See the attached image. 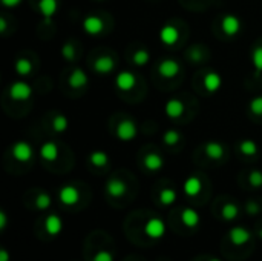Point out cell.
I'll return each instance as SVG.
<instances>
[{"label": "cell", "mask_w": 262, "mask_h": 261, "mask_svg": "<svg viewBox=\"0 0 262 261\" xmlns=\"http://www.w3.org/2000/svg\"><path fill=\"white\" fill-rule=\"evenodd\" d=\"M61 57L64 58V60H68V62H72V60H75V46L71 43V42H68V43H64L63 46H61Z\"/></svg>", "instance_id": "cell-34"}, {"label": "cell", "mask_w": 262, "mask_h": 261, "mask_svg": "<svg viewBox=\"0 0 262 261\" xmlns=\"http://www.w3.org/2000/svg\"><path fill=\"white\" fill-rule=\"evenodd\" d=\"M221 214H223V218H224L226 222H233V220H236L238 215H239V208H238L235 203H227V205H224Z\"/></svg>", "instance_id": "cell-26"}, {"label": "cell", "mask_w": 262, "mask_h": 261, "mask_svg": "<svg viewBox=\"0 0 262 261\" xmlns=\"http://www.w3.org/2000/svg\"><path fill=\"white\" fill-rule=\"evenodd\" d=\"M160 202L164 206H170L177 202V191L172 188H166L160 192Z\"/></svg>", "instance_id": "cell-28"}, {"label": "cell", "mask_w": 262, "mask_h": 261, "mask_svg": "<svg viewBox=\"0 0 262 261\" xmlns=\"http://www.w3.org/2000/svg\"><path fill=\"white\" fill-rule=\"evenodd\" d=\"M164 112L169 118H180L184 114V103L178 98H170L164 105Z\"/></svg>", "instance_id": "cell-17"}, {"label": "cell", "mask_w": 262, "mask_h": 261, "mask_svg": "<svg viewBox=\"0 0 262 261\" xmlns=\"http://www.w3.org/2000/svg\"><path fill=\"white\" fill-rule=\"evenodd\" d=\"M250 111L255 114V115H262V95H256L250 100V105H249Z\"/></svg>", "instance_id": "cell-35"}, {"label": "cell", "mask_w": 262, "mask_h": 261, "mask_svg": "<svg viewBox=\"0 0 262 261\" xmlns=\"http://www.w3.org/2000/svg\"><path fill=\"white\" fill-rule=\"evenodd\" d=\"M104 29V23L98 15H88L83 20V31L89 35H98Z\"/></svg>", "instance_id": "cell-9"}, {"label": "cell", "mask_w": 262, "mask_h": 261, "mask_svg": "<svg viewBox=\"0 0 262 261\" xmlns=\"http://www.w3.org/2000/svg\"><path fill=\"white\" fill-rule=\"evenodd\" d=\"M144 166H146L147 171L157 172V171L163 169V166H164V158H163L160 154H157V152H150V154H147V155L144 157Z\"/></svg>", "instance_id": "cell-20"}, {"label": "cell", "mask_w": 262, "mask_h": 261, "mask_svg": "<svg viewBox=\"0 0 262 261\" xmlns=\"http://www.w3.org/2000/svg\"><path fill=\"white\" fill-rule=\"evenodd\" d=\"M246 209H247V212H249L250 215H256V214L259 212V205H258L256 202H249V203L246 205Z\"/></svg>", "instance_id": "cell-38"}, {"label": "cell", "mask_w": 262, "mask_h": 261, "mask_svg": "<svg viewBox=\"0 0 262 261\" xmlns=\"http://www.w3.org/2000/svg\"><path fill=\"white\" fill-rule=\"evenodd\" d=\"M11 152H12L14 158L20 163H26V162L32 160V157H34V148L25 140L15 142L11 148Z\"/></svg>", "instance_id": "cell-3"}, {"label": "cell", "mask_w": 262, "mask_h": 261, "mask_svg": "<svg viewBox=\"0 0 262 261\" xmlns=\"http://www.w3.org/2000/svg\"><path fill=\"white\" fill-rule=\"evenodd\" d=\"M261 238H262V229H261Z\"/></svg>", "instance_id": "cell-45"}, {"label": "cell", "mask_w": 262, "mask_h": 261, "mask_svg": "<svg viewBox=\"0 0 262 261\" xmlns=\"http://www.w3.org/2000/svg\"><path fill=\"white\" fill-rule=\"evenodd\" d=\"M149 60H150V54H149L147 49H138V51L134 54V57H132V62H134V65H137V66H144V65L149 63Z\"/></svg>", "instance_id": "cell-31"}, {"label": "cell", "mask_w": 262, "mask_h": 261, "mask_svg": "<svg viewBox=\"0 0 262 261\" xmlns=\"http://www.w3.org/2000/svg\"><path fill=\"white\" fill-rule=\"evenodd\" d=\"M68 128H69V120H68L66 115L58 114V115L54 117V120H52V129H54L55 132L61 134V132H64Z\"/></svg>", "instance_id": "cell-27"}, {"label": "cell", "mask_w": 262, "mask_h": 261, "mask_svg": "<svg viewBox=\"0 0 262 261\" xmlns=\"http://www.w3.org/2000/svg\"><path fill=\"white\" fill-rule=\"evenodd\" d=\"M209 261H223V260H220V258H212V260H209Z\"/></svg>", "instance_id": "cell-44"}, {"label": "cell", "mask_w": 262, "mask_h": 261, "mask_svg": "<svg viewBox=\"0 0 262 261\" xmlns=\"http://www.w3.org/2000/svg\"><path fill=\"white\" fill-rule=\"evenodd\" d=\"M181 140V134L175 129H167L164 134H163V142L167 145V146H175L177 143H180Z\"/></svg>", "instance_id": "cell-32"}, {"label": "cell", "mask_w": 262, "mask_h": 261, "mask_svg": "<svg viewBox=\"0 0 262 261\" xmlns=\"http://www.w3.org/2000/svg\"><path fill=\"white\" fill-rule=\"evenodd\" d=\"M183 189H184V194H186L187 197H196V195L201 192V189H203V182L200 180V177L190 175V177L184 182Z\"/></svg>", "instance_id": "cell-19"}, {"label": "cell", "mask_w": 262, "mask_h": 261, "mask_svg": "<svg viewBox=\"0 0 262 261\" xmlns=\"http://www.w3.org/2000/svg\"><path fill=\"white\" fill-rule=\"evenodd\" d=\"M135 83H137V78L130 71H121L115 77V86L120 91H130L135 86Z\"/></svg>", "instance_id": "cell-11"}, {"label": "cell", "mask_w": 262, "mask_h": 261, "mask_svg": "<svg viewBox=\"0 0 262 261\" xmlns=\"http://www.w3.org/2000/svg\"><path fill=\"white\" fill-rule=\"evenodd\" d=\"M144 232L149 238L152 240H158V238H163L164 234H166V223L161 220V218H150L146 226H144Z\"/></svg>", "instance_id": "cell-5"}, {"label": "cell", "mask_w": 262, "mask_h": 261, "mask_svg": "<svg viewBox=\"0 0 262 261\" xmlns=\"http://www.w3.org/2000/svg\"><path fill=\"white\" fill-rule=\"evenodd\" d=\"M115 68V63H114V58L109 57V55H101L95 60L94 63V69L100 74H109L112 72Z\"/></svg>", "instance_id": "cell-21"}, {"label": "cell", "mask_w": 262, "mask_h": 261, "mask_svg": "<svg viewBox=\"0 0 262 261\" xmlns=\"http://www.w3.org/2000/svg\"><path fill=\"white\" fill-rule=\"evenodd\" d=\"M160 40L166 46H173L180 40V29L173 25H164L160 29Z\"/></svg>", "instance_id": "cell-8"}, {"label": "cell", "mask_w": 262, "mask_h": 261, "mask_svg": "<svg viewBox=\"0 0 262 261\" xmlns=\"http://www.w3.org/2000/svg\"><path fill=\"white\" fill-rule=\"evenodd\" d=\"M203 83H204V88H206V91H207L209 94H215V92H218V91L221 89V86H223V77H221V74L216 72V71H209V72L204 75Z\"/></svg>", "instance_id": "cell-10"}, {"label": "cell", "mask_w": 262, "mask_h": 261, "mask_svg": "<svg viewBox=\"0 0 262 261\" xmlns=\"http://www.w3.org/2000/svg\"><path fill=\"white\" fill-rule=\"evenodd\" d=\"M249 183L253 188H262V171H252L249 175Z\"/></svg>", "instance_id": "cell-36"}, {"label": "cell", "mask_w": 262, "mask_h": 261, "mask_svg": "<svg viewBox=\"0 0 262 261\" xmlns=\"http://www.w3.org/2000/svg\"><path fill=\"white\" fill-rule=\"evenodd\" d=\"M204 152L212 160H221L224 157V146L220 142H209L204 146Z\"/></svg>", "instance_id": "cell-23"}, {"label": "cell", "mask_w": 262, "mask_h": 261, "mask_svg": "<svg viewBox=\"0 0 262 261\" xmlns=\"http://www.w3.org/2000/svg\"><path fill=\"white\" fill-rule=\"evenodd\" d=\"M221 28H223V32L227 35V37H235L241 32L243 29V22L238 15L235 14H226L223 17V22H221Z\"/></svg>", "instance_id": "cell-4"}, {"label": "cell", "mask_w": 262, "mask_h": 261, "mask_svg": "<svg viewBox=\"0 0 262 261\" xmlns=\"http://www.w3.org/2000/svg\"><path fill=\"white\" fill-rule=\"evenodd\" d=\"M181 220L187 228H196L201 222V215L193 208H186L181 214Z\"/></svg>", "instance_id": "cell-22"}, {"label": "cell", "mask_w": 262, "mask_h": 261, "mask_svg": "<svg viewBox=\"0 0 262 261\" xmlns=\"http://www.w3.org/2000/svg\"><path fill=\"white\" fill-rule=\"evenodd\" d=\"M6 28H8L6 18H5V17H0V32L5 34V32H6Z\"/></svg>", "instance_id": "cell-42"}, {"label": "cell", "mask_w": 262, "mask_h": 261, "mask_svg": "<svg viewBox=\"0 0 262 261\" xmlns=\"http://www.w3.org/2000/svg\"><path fill=\"white\" fill-rule=\"evenodd\" d=\"M58 198H60V202H61L63 205H66V206H74V205H77L78 200H80V192H78V189H77L75 186L66 185V186H63V188L58 191Z\"/></svg>", "instance_id": "cell-7"}, {"label": "cell", "mask_w": 262, "mask_h": 261, "mask_svg": "<svg viewBox=\"0 0 262 261\" xmlns=\"http://www.w3.org/2000/svg\"><path fill=\"white\" fill-rule=\"evenodd\" d=\"M190 57H192V60H196V62H200V60L203 58V55H201V51H198V49H192V54H190Z\"/></svg>", "instance_id": "cell-41"}, {"label": "cell", "mask_w": 262, "mask_h": 261, "mask_svg": "<svg viewBox=\"0 0 262 261\" xmlns=\"http://www.w3.org/2000/svg\"><path fill=\"white\" fill-rule=\"evenodd\" d=\"M0 261H9V252L6 249L0 251Z\"/></svg>", "instance_id": "cell-43"}, {"label": "cell", "mask_w": 262, "mask_h": 261, "mask_svg": "<svg viewBox=\"0 0 262 261\" xmlns=\"http://www.w3.org/2000/svg\"><path fill=\"white\" fill-rule=\"evenodd\" d=\"M229 238L235 246H243V245H246V243H249L252 240V234L243 226H235L233 229H230Z\"/></svg>", "instance_id": "cell-12"}, {"label": "cell", "mask_w": 262, "mask_h": 261, "mask_svg": "<svg viewBox=\"0 0 262 261\" xmlns=\"http://www.w3.org/2000/svg\"><path fill=\"white\" fill-rule=\"evenodd\" d=\"M158 72L164 78H172V77H177L181 72V65L175 58H164L158 66Z\"/></svg>", "instance_id": "cell-6"}, {"label": "cell", "mask_w": 262, "mask_h": 261, "mask_svg": "<svg viewBox=\"0 0 262 261\" xmlns=\"http://www.w3.org/2000/svg\"><path fill=\"white\" fill-rule=\"evenodd\" d=\"M68 83H69L71 88L80 89V88H84V86L89 83V77L86 75V72H84L81 68H75V69L69 74Z\"/></svg>", "instance_id": "cell-15"}, {"label": "cell", "mask_w": 262, "mask_h": 261, "mask_svg": "<svg viewBox=\"0 0 262 261\" xmlns=\"http://www.w3.org/2000/svg\"><path fill=\"white\" fill-rule=\"evenodd\" d=\"M8 226V215L5 211H0V231H5Z\"/></svg>", "instance_id": "cell-39"}, {"label": "cell", "mask_w": 262, "mask_h": 261, "mask_svg": "<svg viewBox=\"0 0 262 261\" xmlns=\"http://www.w3.org/2000/svg\"><path fill=\"white\" fill-rule=\"evenodd\" d=\"M51 205H52V198H51V195H49V194H46V192H40V194L35 197V208H37V209H40V211H46V209H49V208H51Z\"/></svg>", "instance_id": "cell-30"}, {"label": "cell", "mask_w": 262, "mask_h": 261, "mask_svg": "<svg viewBox=\"0 0 262 261\" xmlns=\"http://www.w3.org/2000/svg\"><path fill=\"white\" fill-rule=\"evenodd\" d=\"M38 9L45 18L46 23H49L52 20V17L57 14L58 11V0H40L38 2Z\"/></svg>", "instance_id": "cell-14"}, {"label": "cell", "mask_w": 262, "mask_h": 261, "mask_svg": "<svg viewBox=\"0 0 262 261\" xmlns=\"http://www.w3.org/2000/svg\"><path fill=\"white\" fill-rule=\"evenodd\" d=\"M127 191V186L123 180L120 178H111L106 182V192L109 197H114V198H120L126 194Z\"/></svg>", "instance_id": "cell-13"}, {"label": "cell", "mask_w": 262, "mask_h": 261, "mask_svg": "<svg viewBox=\"0 0 262 261\" xmlns=\"http://www.w3.org/2000/svg\"><path fill=\"white\" fill-rule=\"evenodd\" d=\"M21 3V0H2V5L5 8H17Z\"/></svg>", "instance_id": "cell-40"}, {"label": "cell", "mask_w": 262, "mask_h": 261, "mask_svg": "<svg viewBox=\"0 0 262 261\" xmlns=\"http://www.w3.org/2000/svg\"><path fill=\"white\" fill-rule=\"evenodd\" d=\"M32 88L29 83L23 82V80H17L14 83L9 85V95L12 100L15 102H26L32 97Z\"/></svg>", "instance_id": "cell-1"}, {"label": "cell", "mask_w": 262, "mask_h": 261, "mask_svg": "<svg viewBox=\"0 0 262 261\" xmlns=\"http://www.w3.org/2000/svg\"><path fill=\"white\" fill-rule=\"evenodd\" d=\"M14 69L15 72L20 75V77H26L32 72L34 66H32V62L26 57H18L14 63Z\"/></svg>", "instance_id": "cell-24"}, {"label": "cell", "mask_w": 262, "mask_h": 261, "mask_svg": "<svg viewBox=\"0 0 262 261\" xmlns=\"http://www.w3.org/2000/svg\"><path fill=\"white\" fill-rule=\"evenodd\" d=\"M60 155V149L54 142H45L40 146V157L46 162H55Z\"/></svg>", "instance_id": "cell-18"}, {"label": "cell", "mask_w": 262, "mask_h": 261, "mask_svg": "<svg viewBox=\"0 0 262 261\" xmlns=\"http://www.w3.org/2000/svg\"><path fill=\"white\" fill-rule=\"evenodd\" d=\"M252 65L258 74L262 72V46H256L252 51Z\"/></svg>", "instance_id": "cell-33"}, {"label": "cell", "mask_w": 262, "mask_h": 261, "mask_svg": "<svg viewBox=\"0 0 262 261\" xmlns=\"http://www.w3.org/2000/svg\"><path fill=\"white\" fill-rule=\"evenodd\" d=\"M239 151H241V154L252 157V155H256L258 154V145L253 140H243L239 143Z\"/></svg>", "instance_id": "cell-29"}, {"label": "cell", "mask_w": 262, "mask_h": 261, "mask_svg": "<svg viewBox=\"0 0 262 261\" xmlns=\"http://www.w3.org/2000/svg\"><path fill=\"white\" fill-rule=\"evenodd\" d=\"M92 261H114V255L109 251H98Z\"/></svg>", "instance_id": "cell-37"}, {"label": "cell", "mask_w": 262, "mask_h": 261, "mask_svg": "<svg viewBox=\"0 0 262 261\" xmlns=\"http://www.w3.org/2000/svg\"><path fill=\"white\" fill-rule=\"evenodd\" d=\"M45 229L49 234V237L60 235L61 231H63V222H61V218L58 215H55V214L48 215L46 220H45Z\"/></svg>", "instance_id": "cell-16"}, {"label": "cell", "mask_w": 262, "mask_h": 261, "mask_svg": "<svg viewBox=\"0 0 262 261\" xmlns=\"http://www.w3.org/2000/svg\"><path fill=\"white\" fill-rule=\"evenodd\" d=\"M137 132H138V131H137V125H135V122L130 120V118L121 120V122L118 123V126H117V131H115L117 138H118L120 142H132V140H135Z\"/></svg>", "instance_id": "cell-2"}, {"label": "cell", "mask_w": 262, "mask_h": 261, "mask_svg": "<svg viewBox=\"0 0 262 261\" xmlns=\"http://www.w3.org/2000/svg\"><path fill=\"white\" fill-rule=\"evenodd\" d=\"M89 162L97 168H103L109 163V155L104 151H94L89 155Z\"/></svg>", "instance_id": "cell-25"}]
</instances>
